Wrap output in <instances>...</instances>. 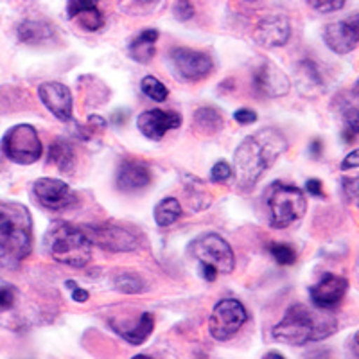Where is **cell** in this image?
<instances>
[{
	"mask_svg": "<svg viewBox=\"0 0 359 359\" xmlns=\"http://www.w3.org/2000/svg\"><path fill=\"white\" fill-rule=\"evenodd\" d=\"M140 88H142V92L147 95V97L153 99V101L156 102L165 101L169 95L168 86L163 85L160 79H156L155 76H146V78L140 81Z\"/></svg>",
	"mask_w": 359,
	"mask_h": 359,
	"instance_id": "4316f807",
	"label": "cell"
},
{
	"mask_svg": "<svg viewBox=\"0 0 359 359\" xmlns=\"http://www.w3.org/2000/svg\"><path fill=\"white\" fill-rule=\"evenodd\" d=\"M49 163H53L54 168H57L62 172H70L76 163L74 147L63 139L54 140L49 147Z\"/></svg>",
	"mask_w": 359,
	"mask_h": 359,
	"instance_id": "603a6c76",
	"label": "cell"
},
{
	"mask_svg": "<svg viewBox=\"0 0 359 359\" xmlns=\"http://www.w3.org/2000/svg\"><path fill=\"white\" fill-rule=\"evenodd\" d=\"M97 4L99 0H67V17L74 20L79 13L86 11L90 8H97Z\"/></svg>",
	"mask_w": 359,
	"mask_h": 359,
	"instance_id": "1f68e13d",
	"label": "cell"
},
{
	"mask_svg": "<svg viewBox=\"0 0 359 359\" xmlns=\"http://www.w3.org/2000/svg\"><path fill=\"white\" fill-rule=\"evenodd\" d=\"M322 149H323V144L320 142L318 139L314 140V142L309 146V153L314 156V158H318V156L322 155Z\"/></svg>",
	"mask_w": 359,
	"mask_h": 359,
	"instance_id": "60d3db41",
	"label": "cell"
},
{
	"mask_svg": "<svg viewBox=\"0 0 359 359\" xmlns=\"http://www.w3.org/2000/svg\"><path fill=\"white\" fill-rule=\"evenodd\" d=\"M291 36V25L284 15H268L255 25V40L264 47H282Z\"/></svg>",
	"mask_w": 359,
	"mask_h": 359,
	"instance_id": "e0dca14e",
	"label": "cell"
},
{
	"mask_svg": "<svg viewBox=\"0 0 359 359\" xmlns=\"http://www.w3.org/2000/svg\"><path fill=\"white\" fill-rule=\"evenodd\" d=\"M45 248L54 261L70 268H85L92 259V241L85 230L56 221L45 233Z\"/></svg>",
	"mask_w": 359,
	"mask_h": 359,
	"instance_id": "277c9868",
	"label": "cell"
},
{
	"mask_svg": "<svg viewBox=\"0 0 359 359\" xmlns=\"http://www.w3.org/2000/svg\"><path fill=\"white\" fill-rule=\"evenodd\" d=\"M338 331V320L327 309L294 304L273 329V339L291 347L320 341Z\"/></svg>",
	"mask_w": 359,
	"mask_h": 359,
	"instance_id": "7a4b0ae2",
	"label": "cell"
},
{
	"mask_svg": "<svg viewBox=\"0 0 359 359\" xmlns=\"http://www.w3.org/2000/svg\"><path fill=\"white\" fill-rule=\"evenodd\" d=\"M306 189H307V192H309L311 196H316V198H323V196H325V192H323L322 182H320V180H316V178L307 180V182H306Z\"/></svg>",
	"mask_w": 359,
	"mask_h": 359,
	"instance_id": "f35d334b",
	"label": "cell"
},
{
	"mask_svg": "<svg viewBox=\"0 0 359 359\" xmlns=\"http://www.w3.org/2000/svg\"><path fill=\"white\" fill-rule=\"evenodd\" d=\"M182 126V115L176 111L146 110L137 118V128L149 140H162L165 133Z\"/></svg>",
	"mask_w": 359,
	"mask_h": 359,
	"instance_id": "9a60e30c",
	"label": "cell"
},
{
	"mask_svg": "<svg viewBox=\"0 0 359 359\" xmlns=\"http://www.w3.org/2000/svg\"><path fill=\"white\" fill-rule=\"evenodd\" d=\"M15 300H17V291L11 284L0 280V313L11 309L15 306Z\"/></svg>",
	"mask_w": 359,
	"mask_h": 359,
	"instance_id": "4dcf8cb0",
	"label": "cell"
},
{
	"mask_svg": "<svg viewBox=\"0 0 359 359\" xmlns=\"http://www.w3.org/2000/svg\"><path fill=\"white\" fill-rule=\"evenodd\" d=\"M343 140L352 142L359 135V107H347L343 111Z\"/></svg>",
	"mask_w": 359,
	"mask_h": 359,
	"instance_id": "484cf974",
	"label": "cell"
},
{
	"mask_svg": "<svg viewBox=\"0 0 359 359\" xmlns=\"http://www.w3.org/2000/svg\"><path fill=\"white\" fill-rule=\"evenodd\" d=\"M115 287L126 294H135V293H142L146 284H144V280L139 277V275L121 273L115 277Z\"/></svg>",
	"mask_w": 359,
	"mask_h": 359,
	"instance_id": "83f0119b",
	"label": "cell"
},
{
	"mask_svg": "<svg viewBox=\"0 0 359 359\" xmlns=\"http://www.w3.org/2000/svg\"><path fill=\"white\" fill-rule=\"evenodd\" d=\"M192 257L200 266L205 280L214 282L217 275H229L236 268V257L230 245L217 233H203L192 243Z\"/></svg>",
	"mask_w": 359,
	"mask_h": 359,
	"instance_id": "5b68a950",
	"label": "cell"
},
{
	"mask_svg": "<svg viewBox=\"0 0 359 359\" xmlns=\"http://www.w3.org/2000/svg\"><path fill=\"white\" fill-rule=\"evenodd\" d=\"M347 278H343L334 273H325L309 290L311 302H313V306L320 307V309L332 311L343 302V298L347 294Z\"/></svg>",
	"mask_w": 359,
	"mask_h": 359,
	"instance_id": "5bb4252c",
	"label": "cell"
},
{
	"mask_svg": "<svg viewBox=\"0 0 359 359\" xmlns=\"http://www.w3.org/2000/svg\"><path fill=\"white\" fill-rule=\"evenodd\" d=\"M323 41L334 54H348L359 47V13L345 20L327 24Z\"/></svg>",
	"mask_w": 359,
	"mask_h": 359,
	"instance_id": "7c38bea8",
	"label": "cell"
},
{
	"mask_svg": "<svg viewBox=\"0 0 359 359\" xmlns=\"http://www.w3.org/2000/svg\"><path fill=\"white\" fill-rule=\"evenodd\" d=\"M74 20L78 22L79 27H83L85 31H99L104 25V18H102L101 11L97 8H90L86 11L79 13Z\"/></svg>",
	"mask_w": 359,
	"mask_h": 359,
	"instance_id": "f1b7e54d",
	"label": "cell"
},
{
	"mask_svg": "<svg viewBox=\"0 0 359 359\" xmlns=\"http://www.w3.org/2000/svg\"><path fill=\"white\" fill-rule=\"evenodd\" d=\"M175 15L178 20H189L194 17V8L189 0H178L175 6Z\"/></svg>",
	"mask_w": 359,
	"mask_h": 359,
	"instance_id": "d590c367",
	"label": "cell"
},
{
	"mask_svg": "<svg viewBox=\"0 0 359 359\" xmlns=\"http://www.w3.org/2000/svg\"><path fill=\"white\" fill-rule=\"evenodd\" d=\"M354 97L359 101V81L355 83V86H354Z\"/></svg>",
	"mask_w": 359,
	"mask_h": 359,
	"instance_id": "7bdbcfd3",
	"label": "cell"
},
{
	"mask_svg": "<svg viewBox=\"0 0 359 359\" xmlns=\"http://www.w3.org/2000/svg\"><path fill=\"white\" fill-rule=\"evenodd\" d=\"M266 205H268L269 223L275 229H286L294 221L302 219L307 210L304 192L294 185L286 184H273L269 187Z\"/></svg>",
	"mask_w": 359,
	"mask_h": 359,
	"instance_id": "8992f818",
	"label": "cell"
},
{
	"mask_svg": "<svg viewBox=\"0 0 359 359\" xmlns=\"http://www.w3.org/2000/svg\"><path fill=\"white\" fill-rule=\"evenodd\" d=\"M34 198L38 203L47 210H67L78 203L76 192L70 189L69 184L57 178H38L33 185Z\"/></svg>",
	"mask_w": 359,
	"mask_h": 359,
	"instance_id": "30bf717a",
	"label": "cell"
},
{
	"mask_svg": "<svg viewBox=\"0 0 359 359\" xmlns=\"http://www.w3.org/2000/svg\"><path fill=\"white\" fill-rule=\"evenodd\" d=\"M246 2H255V0H246Z\"/></svg>",
	"mask_w": 359,
	"mask_h": 359,
	"instance_id": "ee69618b",
	"label": "cell"
},
{
	"mask_svg": "<svg viewBox=\"0 0 359 359\" xmlns=\"http://www.w3.org/2000/svg\"><path fill=\"white\" fill-rule=\"evenodd\" d=\"M232 168H230V163L226 162H217L214 163V168L210 169V178H212V182H216V184H224L226 180L232 176Z\"/></svg>",
	"mask_w": 359,
	"mask_h": 359,
	"instance_id": "e575fe53",
	"label": "cell"
},
{
	"mask_svg": "<svg viewBox=\"0 0 359 359\" xmlns=\"http://www.w3.org/2000/svg\"><path fill=\"white\" fill-rule=\"evenodd\" d=\"M171 65L185 81H201L210 76L214 69L212 57L189 47H175L171 50Z\"/></svg>",
	"mask_w": 359,
	"mask_h": 359,
	"instance_id": "9c48e42d",
	"label": "cell"
},
{
	"mask_svg": "<svg viewBox=\"0 0 359 359\" xmlns=\"http://www.w3.org/2000/svg\"><path fill=\"white\" fill-rule=\"evenodd\" d=\"M194 124L205 133H217L223 128V115L212 107H201L194 114Z\"/></svg>",
	"mask_w": 359,
	"mask_h": 359,
	"instance_id": "d4e9b609",
	"label": "cell"
},
{
	"mask_svg": "<svg viewBox=\"0 0 359 359\" xmlns=\"http://www.w3.org/2000/svg\"><path fill=\"white\" fill-rule=\"evenodd\" d=\"M33 248V217L25 205L0 201V269H17Z\"/></svg>",
	"mask_w": 359,
	"mask_h": 359,
	"instance_id": "3957f363",
	"label": "cell"
},
{
	"mask_svg": "<svg viewBox=\"0 0 359 359\" xmlns=\"http://www.w3.org/2000/svg\"><path fill=\"white\" fill-rule=\"evenodd\" d=\"M233 118H236L239 124L246 126V124H253L257 121V114L253 110H248V108H241V110H237L236 114H233Z\"/></svg>",
	"mask_w": 359,
	"mask_h": 359,
	"instance_id": "8d00e7d4",
	"label": "cell"
},
{
	"mask_svg": "<svg viewBox=\"0 0 359 359\" xmlns=\"http://www.w3.org/2000/svg\"><path fill=\"white\" fill-rule=\"evenodd\" d=\"M298 74V88L302 90L306 95H318L325 90V83H323V76L320 72L318 65L311 60H304L298 63L297 67Z\"/></svg>",
	"mask_w": 359,
	"mask_h": 359,
	"instance_id": "ffe728a7",
	"label": "cell"
},
{
	"mask_svg": "<svg viewBox=\"0 0 359 359\" xmlns=\"http://www.w3.org/2000/svg\"><path fill=\"white\" fill-rule=\"evenodd\" d=\"M248 320L245 306L236 298H224L216 304L208 318V331L217 341H226L241 331Z\"/></svg>",
	"mask_w": 359,
	"mask_h": 359,
	"instance_id": "ba28073f",
	"label": "cell"
},
{
	"mask_svg": "<svg viewBox=\"0 0 359 359\" xmlns=\"http://www.w3.org/2000/svg\"><path fill=\"white\" fill-rule=\"evenodd\" d=\"M352 351H354V354L359 358V331L355 332L354 339H352Z\"/></svg>",
	"mask_w": 359,
	"mask_h": 359,
	"instance_id": "b9f144b4",
	"label": "cell"
},
{
	"mask_svg": "<svg viewBox=\"0 0 359 359\" xmlns=\"http://www.w3.org/2000/svg\"><path fill=\"white\" fill-rule=\"evenodd\" d=\"M153 329H155V318L151 313L140 314L139 322L131 325L130 329H117V332L126 339L131 345H142L149 336H151Z\"/></svg>",
	"mask_w": 359,
	"mask_h": 359,
	"instance_id": "7402d4cb",
	"label": "cell"
},
{
	"mask_svg": "<svg viewBox=\"0 0 359 359\" xmlns=\"http://www.w3.org/2000/svg\"><path fill=\"white\" fill-rule=\"evenodd\" d=\"M160 33L156 29H144L139 36L135 38L130 45V56L135 62L147 63L155 56V43L158 40Z\"/></svg>",
	"mask_w": 359,
	"mask_h": 359,
	"instance_id": "44dd1931",
	"label": "cell"
},
{
	"mask_svg": "<svg viewBox=\"0 0 359 359\" xmlns=\"http://www.w3.org/2000/svg\"><path fill=\"white\" fill-rule=\"evenodd\" d=\"M286 137L275 128L261 130L252 137H246L233 155V165H236V176L239 185L253 187L262 176V172L271 168L275 160L282 153H286Z\"/></svg>",
	"mask_w": 359,
	"mask_h": 359,
	"instance_id": "6da1fadb",
	"label": "cell"
},
{
	"mask_svg": "<svg viewBox=\"0 0 359 359\" xmlns=\"http://www.w3.org/2000/svg\"><path fill=\"white\" fill-rule=\"evenodd\" d=\"M2 151L11 162L29 165L40 160L43 146L38 137V131L31 124H18L4 135Z\"/></svg>",
	"mask_w": 359,
	"mask_h": 359,
	"instance_id": "52a82bcc",
	"label": "cell"
},
{
	"mask_svg": "<svg viewBox=\"0 0 359 359\" xmlns=\"http://www.w3.org/2000/svg\"><path fill=\"white\" fill-rule=\"evenodd\" d=\"M307 4L318 13H334L343 9V6L347 4V0H306Z\"/></svg>",
	"mask_w": 359,
	"mask_h": 359,
	"instance_id": "d6a6232c",
	"label": "cell"
},
{
	"mask_svg": "<svg viewBox=\"0 0 359 359\" xmlns=\"http://www.w3.org/2000/svg\"><path fill=\"white\" fill-rule=\"evenodd\" d=\"M38 95H40V101L43 102V107L57 121L69 123L72 118V94H70L69 86L57 81H47L40 85Z\"/></svg>",
	"mask_w": 359,
	"mask_h": 359,
	"instance_id": "2e32d148",
	"label": "cell"
},
{
	"mask_svg": "<svg viewBox=\"0 0 359 359\" xmlns=\"http://www.w3.org/2000/svg\"><path fill=\"white\" fill-rule=\"evenodd\" d=\"M343 194L348 201L359 208V176L354 178H343Z\"/></svg>",
	"mask_w": 359,
	"mask_h": 359,
	"instance_id": "836d02e7",
	"label": "cell"
},
{
	"mask_svg": "<svg viewBox=\"0 0 359 359\" xmlns=\"http://www.w3.org/2000/svg\"><path fill=\"white\" fill-rule=\"evenodd\" d=\"M184 210L176 198H165L155 207V221L158 226H171L182 217Z\"/></svg>",
	"mask_w": 359,
	"mask_h": 359,
	"instance_id": "cb8c5ba5",
	"label": "cell"
},
{
	"mask_svg": "<svg viewBox=\"0 0 359 359\" xmlns=\"http://www.w3.org/2000/svg\"><path fill=\"white\" fill-rule=\"evenodd\" d=\"M18 40L25 45H41L56 36L53 24L43 20H24L18 25Z\"/></svg>",
	"mask_w": 359,
	"mask_h": 359,
	"instance_id": "d6986e66",
	"label": "cell"
},
{
	"mask_svg": "<svg viewBox=\"0 0 359 359\" xmlns=\"http://www.w3.org/2000/svg\"><path fill=\"white\" fill-rule=\"evenodd\" d=\"M291 88V81L286 72L275 63L264 62L253 72V90L262 97H282Z\"/></svg>",
	"mask_w": 359,
	"mask_h": 359,
	"instance_id": "4fadbf2b",
	"label": "cell"
},
{
	"mask_svg": "<svg viewBox=\"0 0 359 359\" xmlns=\"http://www.w3.org/2000/svg\"><path fill=\"white\" fill-rule=\"evenodd\" d=\"M359 168V147L354 149L352 153H348L341 162V171H351V169H358Z\"/></svg>",
	"mask_w": 359,
	"mask_h": 359,
	"instance_id": "74e56055",
	"label": "cell"
},
{
	"mask_svg": "<svg viewBox=\"0 0 359 359\" xmlns=\"http://www.w3.org/2000/svg\"><path fill=\"white\" fill-rule=\"evenodd\" d=\"M72 300L74 302H79V304H85V302H88V298H90V294H88V291H85V290H81V287H72Z\"/></svg>",
	"mask_w": 359,
	"mask_h": 359,
	"instance_id": "ab89813d",
	"label": "cell"
},
{
	"mask_svg": "<svg viewBox=\"0 0 359 359\" xmlns=\"http://www.w3.org/2000/svg\"><path fill=\"white\" fill-rule=\"evenodd\" d=\"M117 187L124 192H137L151 184V171L142 162L124 160L117 171Z\"/></svg>",
	"mask_w": 359,
	"mask_h": 359,
	"instance_id": "ac0fdd59",
	"label": "cell"
},
{
	"mask_svg": "<svg viewBox=\"0 0 359 359\" xmlns=\"http://www.w3.org/2000/svg\"><path fill=\"white\" fill-rule=\"evenodd\" d=\"M92 245H97L110 252H131L139 246V237L130 230L111 223L92 224L86 230Z\"/></svg>",
	"mask_w": 359,
	"mask_h": 359,
	"instance_id": "8fae6325",
	"label": "cell"
},
{
	"mask_svg": "<svg viewBox=\"0 0 359 359\" xmlns=\"http://www.w3.org/2000/svg\"><path fill=\"white\" fill-rule=\"evenodd\" d=\"M268 250L271 253V257L280 266H291L297 262V252L286 243H271Z\"/></svg>",
	"mask_w": 359,
	"mask_h": 359,
	"instance_id": "f546056e",
	"label": "cell"
}]
</instances>
